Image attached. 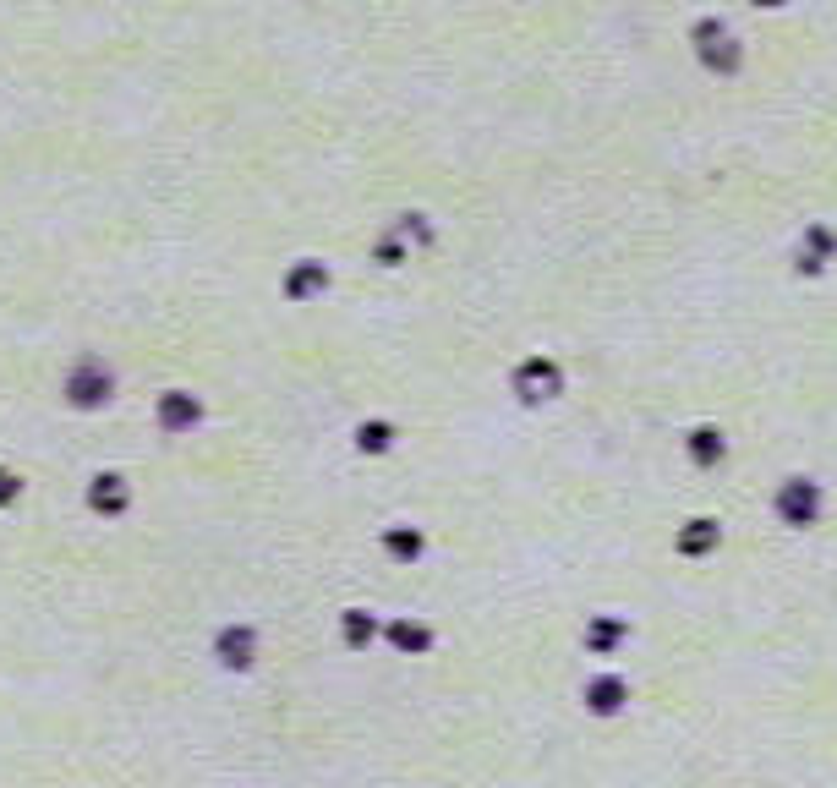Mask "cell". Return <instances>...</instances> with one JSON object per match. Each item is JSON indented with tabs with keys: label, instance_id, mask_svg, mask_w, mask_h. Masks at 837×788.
Returning a JSON list of instances; mask_svg holds the SVG:
<instances>
[{
	"label": "cell",
	"instance_id": "1",
	"mask_svg": "<svg viewBox=\"0 0 837 788\" xmlns=\"http://www.w3.org/2000/svg\"><path fill=\"white\" fill-rule=\"evenodd\" d=\"M695 44H701V61L712 66V72H739L744 66V50H739V39L723 28V22H712V17H701L695 22Z\"/></svg>",
	"mask_w": 837,
	"mask_h": 788
},
{
	"label": "cell",
	"instance_id": "2",
	"mask_svg": "<svg viewBox=\"0 0 837 788\" xmlns=\"http://www.w3.org/2000/svg\"><path fill=\"white\" fill-rule=\"evenodd\" d=\"M755 6H783V0H755Z\"/></svg>",
	"mask_w": 837,
	"mask_h": 788
}]
</instances>
